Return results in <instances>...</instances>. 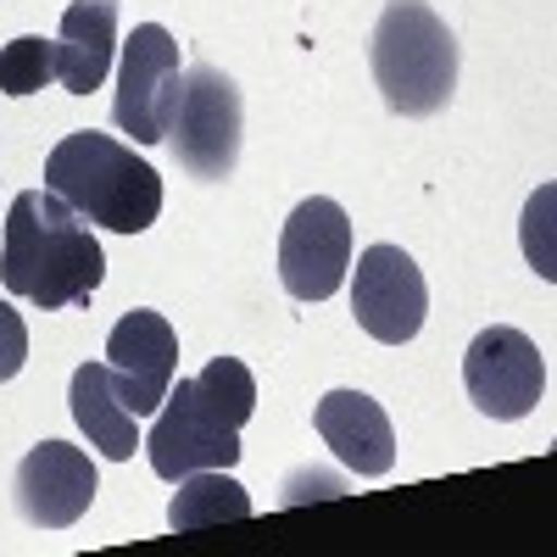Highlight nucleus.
Segmentation results:
<instances>
[{
	"mask_svg": "<svg viewBox=\"0 0 557 557\" xmlns=\"http://www.w3.org/2000/svg\"><path fill=\"white\" fill-rule=\"evenodd\" d=\"M107 257L89 223L57 190H23L0 223V285L39 312L84 307L101 290Z\"/></svg>",
	"mask_w": 557,
	"mask_h": 557,
	"instance_id": "obj_1",
	"label": "nucleus"
},
{
	"mask_svg": "<svg viewBox=\"0 0 557 557\" xmlns=\"http://www.w3.org/2000/svg\"><path fill=\"white\" fill-rule=\"evenodd\" d=\"M45 190H57L84 223L112 235H146L162 212V173L134 157V146L96 128H73L45 157Z\"/></svg>",
	"mask_w": 557,
	"mask_h": 557,
	"instance_id": "obj_2",
	"label": "nucleus"
},
{
	"mask_svg": "<svg viewBox=\"0 0 557 557\" xmlns=\"http://www.w3.org/2000/svg\"><path fill=\"white\" fill-rule=\"evenodd\" d=\"M368 67L396 117H435L457 89V39L424 0H391L368 39Z\"/></svg>",
	"mask_w": 557,
	"mask_h": 557,
	"instance_id": "obj_3",
	"label": "nucleus"
},
{
	"mask_svg": "<svg viewBox=\"0 0 557 557\" xmlns=\"http://www.w3.org/2000/svg\"><path fill=\"white\" fill-rule=\"evenodd\" d=\"M240 128H246V112H240L235 78L218 73L212 62L184 67L178 107L168 117V139H173L178 168L190 178H201V184L228 178L235 162H240Z\"/></svg>",
	"mask_w": 557,
	"mask_h": 557,
	"instance_id": "obj_4",
	"label": "nucleus"
},
{
	"mask_svg": "<svg viewBox=\"0 0 557 557\" xmlns=\"http://www.w3.org/2000/svg\"><path fill=\"white\" fill-rule=\"evenodd\" d=\"M151 418L157 424H151V435L139 446H146L157 480L178 485V480H190L201 469H235L240 462V430H228L223 418L207 407L196 380L168 385V396H162V407Z\"/></svg>",
	"mask_w": 557,
	"mask_h": 557,
	"instance_id": "obj_5",
	"label": "nucleus"
},
{
	"mask_svg": "<svg viewBox=\"0 0 557 557\" xmlns=\"http://www.w3.org/2000/svg\"><path fill=\"white\" fill-rule=\"evenodd\" d=\"M178 45L162 23H139L123 39V73H117V101L112 123L134 134V146H162L168 117L178 107Z\"/></svg>",
	"mask_w": 557,
	"mask_h": 557,
	"instance_id": "obj_6",
	"label": "nucleus"
},
{
	"mask_svg": "<svg viewBox=\"0 0 557 557\" xmlns=\"http://www.w3.org/2000/svg\"><path fill=\"white\" fill-rule=\"evenodd\" d=\"M462 391L496 424L530 418L535 401L546 396V357L524 330H507V323L480 330L469 357H462Z\"/></svg>",
	"mask_w": 557,
	"mask_h": 557,
	"instance_id": "obj_7",
	"label": "nucleus"
},
{
	"mask_svg": "<svg viewBox=\"0 0 557 557\" xmlns=\"http://www.w3.org/2000/svg\"><path fill=\"white\" fill-rule=\"evenodd\" d=\"M351 268V218L341 212V201L312 196L285 218L278 235V278L296 301H330L346 285Z\"/></svg>",
	"mask_w": 557,
	"mask_h": 557,
	"instance_id": "obj_8",
	"label": "nucleus"
},
{
	"mask_svg": "<svg viewBox=\"0 0 557 557\" xmlns=\"http://www.w3.org/2000/svg\"><path fill=\"white\" fill-rule=\"evenodd\" d=\"M351 312L357 330L374 335L380 346H407L430 312V285L418 262L401 246H368L351 273Z\"/></svg>",
	"mask_w": 557,
	"mask_h": 557,
	"instance_id": "obj_9",
	"label": "nucleus"
},
{
	"mask_svg": "<svg viewBox=\"0 0 557 557\" xmlns=\"http://www.w3.org/2000/svg\"><path fill=\"white\" fill-rule=\"evenodd\" d=\"M107 374L134 418H151L178 374V335L173 323L151 307H134L112 323L107 335Z\"/></svg>",
	"mask_w": 557,
	"mask_h": 557,
	"instance_id": "obj_10",
	"label": "nucleus"
},
{
	"mask_svg": "<svg viewBox=\"0 0 557 557\" xmlns=\"http://www.w3.org/2000/svg\"><path fill=\"white\" fill-rule=\"evenodd\" d=\"M101 480L96 462H89L84 446L67 441H39L23 462H17V513L34 530H67L89 513Z\"/></svg>",
	"mask_w": 557,
	"mask_h": 557,
	"instance_id": "obj_11",
	"label": "nucleus"
},
{
	"mask_svg": "<svg viewBox=\"0 0 557 557\" xmlns=\"http://www.w3.org/2000/svg\"><path fill=\"white\" fill-rule=\"evenodd\" d=\"M312 430L362 480H380V474L396 469V430H391V418H385V407L374 396H362V391H330V396L312 407Z\"/></svg>",
	"mask_w": 557,
	"mask_h": 557,
	"instance_id": "obj_12",
	"label": "nucleus"
},
{
	"mask_svg": "<svg viewBox=\"0 0 557 557\" xmlns=\"http://www.w3.org/2000/svg\"><path fill=\"white\" fill-rule=\"evenodd\" d=\"M112 57H117V0H73L62 12V39H57V78L67 84V96L101 89Z\"/></svg>",
	"mask_w": 557,
	"mask_h": 557,
	"instance_id": "obj_13",
	"label": "nucleus"
},
{
	"mask_svg": "<svg viewBox=\"0 0 557 557\" xmlns=\"http://www.w3.org/2000/svg\"><path fill=\"white\" fill-rule=\"evenodd\" d=\"M67 401H73V418H78L84 441L96 446L101 457H112V462H128V457H134V446H139V418L123 407V396H117V385H112V374H107V362H84L78 374H73Z\"/></svg>",
	"mask_w": 557,
	"mask_h": 557,
	"instance_id": "obj_14",
	"label": "nucleus"
},
{
	"mask_svg": "<svg viewBox=\"0 0 557 557\" xmlns=\"http://www.w3.org/2000/svg\"><path fill=\"white\" fill-rule=\"evenodd\" d=\"M246 519H251V496L228 469H201L190 480H178V491L168 502L173 535H196L212 524H246Z\"/></svg>",
	"mask_w": 557,
	"mask_h": 557,
	"instance_id": "obj_15",
	"label": "nucleus"
},
{
	"mask_svg": "<svg viewBox=\"0 0 557 557\" xmlns=\"http://www.w3.org/2000/svg\"><path fill=\"white\" fill-rule=\"evenodd\" d=\"M196 391L207 396V407L223 418L228 430H240L246 418L257 412V380L240 357H212L201 374H196Z\"/></svg>",
	"mask_w": 557,
	"mask_h": 557,
	"instance_id": "obj_16",
	"label": "nucleus"
},
{
	"mask_svg": "<svg viewBox=\"0 0 557 557\" xmlns=\"http://www.w3.org/2000/svg\"><path fill=\"white\" fill-rule=\"evenodd\" d=\"M57 78V45L23 34L12 45H0V96H34Z\"/></svg>",
	"mask_w": 557,
	"mask_h": 557,
	"instance_id": "obj_17",
	"label": "nucleus"
},
{
	"mask_svg": "<svg viewBox=\"0 0 557 557\" xmlns=\"http://www.w3.org/2000/svg\"><path fill=\"white\" fill-rule=\"evenodd\" d=\"M552 201H557V190L546 184V190H535V201L524 207V257L535 262V273L541 278H552L557 268H552Z\"/></svg>",
	"mask_w": 557,
	"mask_h": 557,
	"instance_id": "obj_18",
	"label": "nucleus"
},
{
	"mask_svg": "<svg viewBox=\"0 0 557 557\" xmlns=\"http://www.w3.org/2000/svg\"><path fill=\"white\" fill-rule=\"evenodd\" d=\"M23 362H28V323L12 301H0V385L17 380Z\"/></svg>",
	"mask_w": 557,
	"mask_h": 557,
	"instance_id": "obj_19",
	"label": "nucleus"
},
{
	"mask_svg": "<svg viewBox=\"0 0 557 557\" xmlns=\"http://www.w3.org/2000/svg\"><path fill=\"white\" fill-rule=\"evenodd\" d=\"M307 496H346V485L335 480V474H290V485H285V507H296V502H307Z\"/></svg>",
	"mask_w": 557,
	"mask_h": 557,
	"instance_id": "obj_20",
	"label": "nucleus"
}]
</instances>
